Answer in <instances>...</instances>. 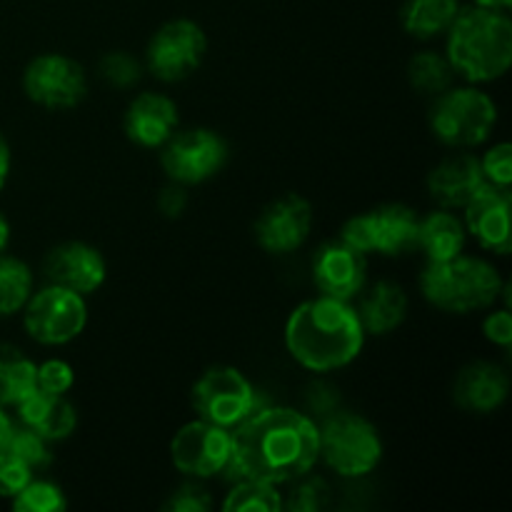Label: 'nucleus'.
Segmentation results:
<instances>
[{
  "label": "nucleus",
  "mask_w": 512,
  "mask_h": 512,
  "mask_svg": "<svg viewBox=\"0 0 512 512\" xmlns=\"http://www.w3.org/2000/svg\"><path fill=\"white\" fill-rule=\"evenodd\" d=\"M448 60L470 83H490L512 63V23L503 10H460L448 28Z\"/></svg>",
  "instance_id": "obj_3"
},
{
  "label": "nucleus",
  "mask_w": 512,
  "mask_h": 512,
  "mask_svg": "<svg viewBox=\"0 0 512 512\" xmlns=\"http://www.w3.org/2000/svg\"><path fill=\"white\" fill-rule=\"evenodd\" d=\"M178 128V105L163 93H140L125 110V135L140 148H163Z\"/></svg>",
  "instance_id": "obj_17"
},
{
  "label": "nucleus",
  "mask_w": 512,
  "mask_h": 512,
  "mask_svg": "<svg viewBox=\"0 0 512 512\" xmlns=\"http://www.w3.org/2000/svg\"><path fill=\"white\" fill-rule=\"evenodd\" d=\"M75 383V373L65 360H45L35 368V388L50 395H65Z\"/></svg>",
  "instance_id": "obj_33"
},
{
  "label": "nucleus",
  "mask_w": 512,
  "mask_h": 512,
  "mask_svg": "<svg viewBox=\"0 0 512 512\" xmlns=\"http://www.w3.org/2000/svg\"><path fill=\"white\" fill-rule=\"evenodd\" d=\"M35 368L38 365L20 350L0 348V408L23 403L33 393Z\"/></svg>",
  "instance_id": "obj_25"
},
{
  "label": "nucleus",
  "mask_w": 512,
  "mask_h": 512,
  "mask_svg": "<svg viewBox=\"0 0 512 512\" xmlns=\"http://www.w3.org/2000/svg\"><path fill=\"white\" fill-rule=\"evenodd\" d=\"M23 323L30 338L40 345H65L83 333L88 308L80 293L48 285L30 295L23 305Z\"/></svg>",
  "instance_id": "obj_7"
},
{
  "label": "nucleus",
  "mask_w": 512,
  "mask_h": 512,
  "mask_svg": "<svg viewBox=\"0 0 512 512\" xmlns=\"http://www.w3.org/2000/svg\"><path fill=\"white\" fill-rule=\"evenodd\" d=\"M33 273L18 258H0V318L23 310L33 293Z\"/></svg>",
  "instance_id": "obj_26"
},
{
  "label": "nucleus",
  "mask_w": 512,
  "mask_h": 512,
  "mask_svg": "<svg viewBox=\"0 0 512 512\" xmlns=\"http://www.w3.org/2000/svg\"><path fill=\"white\" fill-rule=\"evenodd\" d=\"M373 230V250L383 255H403L418 245V213L408 205H383L368 213Z\"/></svg>",
  "instance_id": "obj_22"
},
{
  "label": "nucleus",
  "mask_w": 512,
  "mask_h": 512,
  "mask_svg": "<svg viewBox=\"0 0 512 512\" xmlns=\"http://www.w3.org/2000/svg\"><path fill=\"white\" fill-rule=\"evenodd\" d=\"M512 200L508 188L485 185L468 205H465V230L478 240L480 248L508 255L512 248L510 238Z\"/></svg>",
  "instance_id": "obj_15"
},
{
  "label": "nucleus",
  "mask_w": 512,
  "mask_h": 512,
  "mask_svg": "<svg viewBox=\"0 0 512 512\" xmlns=\"http://www.w3.org/2000/svg\"><path fill=\"white\" fill-rule=\"evenodd\" d=\"M43 273L50 285L90 295L105 283V260L93 245L63 243L48 253Z\"/></svg>",
  "instance_id": "obj_16"
},
{
  "label": "nucleus",
  "mask_w": 512,
  "mask_h": 512,
  "mask_svg": "<svg viewBox=\"0 0 512 512\" xmlns=\"http://www.w3.org/2000/svg\"><path fill=\"white\" fill-rule=\"evenodd\" d=\"M485 185L488 183L480 170V160L473 155H455L443 160L428 178L430 198L445 210L465 208Z\"/></svg>",
  "instance_id": "obj_18"
},
{
  "label": "nucleus",
  "mask_w": 512,
  "mask_h": 512,
  "mask_svg": "<svg viewBox=\"0 0 512 512\" xmlns=\"http://www.w3.org/2000/svg\"><path fill=\"white\" fill-rule=\"evenodd\" d=\"M65 508V493L50 480H30L18 495H13L15 512H63Z\"/></svg>",
  "instance_id": "obj_30"
},
{
  "label": "nucleus",
  "mask_w": 512,
  "mask_h": 512,
  "mask_svg": "<svg viewBox=\"0 0 512 512\" xmlns=\"http://www.w3.org/2000/svg\"><path fill=\"white\" fill-rule=\"evenodd\" d=\"M465 225L448 210H435L425 215L418 223V245L428 258V263H440L463 253L465 248Z\"/></svg>",
  "instance_id": "obj_23"
},
{
  "label": "nucleus",
  "mask_w": 512,
  "mask_h": 512,
  "mask_svg": "<svg viewBox=\"0 0 512 512\" xmlns=\"http://www.w3.org/2000/svg\"><path fill=\"white\" fill-rule=\"evenodd\" d=\"M365 330L350 303L335 298L305 300L285 323V348L310 373H333L360 355Z\"/></svg>",
  "instance_id": "obj_2"
},
{
  "label": "nucleus",
  "mask_w": 512,
  "mask_h": 512,
  "mask_svg": "<svg viewBox=\"0 0 512 512\" xmlns=\"http://www.w3.org/2000/svg\"><path fill=\"white\" fill-rule=\"evenodd\" d=\"M10 428H13V423H10V418L3 413V408H0V450H3L5 440H8Z\"/></svg>",
  "instance_id": "obj_42"
},
{
  "label": "nucleus",
  "mask_w": 512,
  "mask_h": 512,
  "mask_svg": "<svg viewBox=\"0 0 512 512\" xmlns=\"http://www.w3.org/2000/svg\"><path fill=\"white\" fill-rule=\"evenodd\" d=\"M230 448H233V438L228 428H220L208 420H195V423L183 425L170 440V460L188 478L205 480L225 473Z\"/></svg>",
  "instance_id": "obj_12"
},
{
  "label": "nucleus",
  "mask_w": 512,
  "mask_h": 512,
  "mask_svg": "<svg viewBox=\"0 0 512 512\" xmlns=\"http://www.w3.org/2000/svg\"><path fill=\"white\" fill-rule=\"evenodd\" d=\"M420 290L435 308L463 315L493 305L503 293V280L495 265L460 253L450 260L428 263L420 275Z\"/></svg>",
  "instance_id": "obj_4"
},
{
  "label": "nucleus",
  "mask_w": 512,
  "mask_h": 512,
  "mask_svg": "<svg viewBox=\"0 0 512 512\" xmlns=\"http://www.w3.org/2000/svg\"><path fill=\"white\" fill-rule=\"evenodd\" d=\"M8 240H10V225H8V220L0 215V253L8 248Z\"/></svg>",
  "instance_id": "obj_43"
},
{
  "label": "nucleus",
  "mask_w": 512,
  "mask_h": 512,
  "mask_svg": "<svg viewBox=\"0 0 512 512\" xmlns=\"http://www.w3.org/2000/svg\"><path fill=\"white\" fill-rule=\"evenodd\" d=\"M480 170H483V178L488 185L495 188H510L512 180V148L510 143H498L485 153V158L480 160Z\"/></svg>",
  "instance_id": "obj_34"
},
{
  "label": "nucleus",
  "mask_w": 512,
  "mask_h": 512,
  "mask_svg": "<svg viewBox=\"0 0 512 512\" xmlns=\"http://www.w3.org/2000/svg\"><path fill=\"white\" fill-rule=\"evenodd\" d=\"M158 205L168 218H178L185 210V205H188V195H185V190L180 188V185H170V188H165L163 193H160Z\"/></svg>",
  "instance_id": "obj_40"
},
{
  "label": "nucleus",
  "mask_w": 512,
  "mask_h": 512,
  "mask_svg": "<svg viewBox=\"0 0 512 512\" xmlns=\"http://www.w3.org/2000/svg\"><path fill=\"white\" fill-rule=\"evenodd\" d=\"M100 78L115 88H130L140 80V63L125 50H115L100 60Z\"/></svg>",
  "instance_id": "obj_32"
},
{
  "label": "nucleus",
  "mask_w": 512,
  "mask_h": 512,
  "mask_svg": "<svg viewBox=\"0 0 512 512\" xmlns=\"http://www.w3.org/2000/svg\"><path fill=\"white\" fill-rule=\"evenodd\" d=\"M230 448V480L293 483L318 463V425L293 408L253 410L235 425Z\"/></svg>",
  "instance_id": "obj_1"
},
{
  "label": "nucleus",
  "mask_w": 512,
  "mask_h": 512,
  "mask_svg": "<svg viewBox=\"0 0 512 512\" xmlns=\"http://www.w3.org/2000/svg\"><path fill=\"white\" fill-rule=\"evenodd\" d=\"M15 408H18L20 423L33 428L38 435H43L48 443H58V440L70 438L75 425H78V413L65 400V395H50L35 388Z\"/></svg>",
  "instance_id": "obj_20"
},
{
  "label": "nucleus",
  "mask_w": 512,
  "mask_h": 512,
  "mask_svg": "<svg viewBox=\"0 0 512 512\" xmlns=\"http://www.w3.org/2000/svg\"><path fill=\"white\" fill-rule=\"evenodd\" d=\"M213 508V498L208 495V490L200 488V485H183L178 493L170 495V500L165 503V510L173 512H208Z\"/></svg>",
  "instance_id": "obj_36"
},
{
  "label": "nucleus",
  "mask_w": 512,
  "mask_h": 512,
  "mask_svg": "<svg viewBox=\"0 0 512 512\" xmlns=\"http://www.w3.org/2000/svg\"><path fill=\"white\" fill-rule=\"evenodd\" d=\"M313 228V208L298 193H288L273 200L253 225L255 240L263 250L273 255H285L298 250L308 240Z\"/></svg>",
  "instance_id": "obj_13"
},
{
  "label": "nucleus",
  "mask_w": 512,
  "mask_h": 512,
  "mask_svg": "<svg viewBox=\"0 0 512 512\" xmlns=\"http://www.w3.org/2000/svg\"><path fill=\"white\" fill-rule=\"evenodd\" d=\"M313 283L325 298L350 303L368 283V260L343 240L323 245L313 258Z\"/></svg>",
  "instance_id": "obj_14"
},
{
  "label": "nucleus",
  "mask_w": 512,
  "mask_h": 512,
  "mask_svg": "<svg viewBox=\"0 0 512 512\" xmlns=\"http://www.w3.org/2000/svg\"><path fill=\"white\" fill-rule=\"evenodd\" d=\"M318 458L343 478H363L378 468L383 440L363 415L335 410L325 415L318 428Z\"/></svg>",
  "instance_id": "obj_5"
},
{
  "label": "nucleus",
  "mask_w": 512,
  "mask_h": 512,
  "mask_svg": "<svg viewBox=\"0 0 512 512\" xmlns=\"http://www.w3.org/2000/svg\"><path fill=\"white\" fill-rule=\"evenodd\" d=\"M483 333L485 338L490 340L493 345H500V348H510L512 343V315L508 308L495 310L485 318L483 323Z\"/></svg>",
  "instance_id": "obj_38"
},
{
  "label": "nucleus",
  "mask_w": 512,
  "mask_h": 512,
  "mask_svg": "<svg viewBox=\"0 0 512 512\" xmlns=\"http://www.w3.org/2000/svg\"><path fill=\"white\" fill-rule=\"evenodd\" d=\"M458 13V0H408L400 10V23H403L405 33H410L413 38L428 40L440 33H448Z\"/></svg>",
  "instance_id": "obj_24"
},
{
  "label": "nucleus",
  "mask_w": 512,
  "mask_h": 512,
  "mask_svg": "<svg viewBox=\"0 0 512 512\" xmlns=\"http://www.w3.org/2000/svg\"><path fill=\"white\" fill-rule=\"evenodd\" d=\"M475 3L480 5V8H493V10H505L510 8L512 0H475Z\"/></svg>",
  "instance_id": "obj_44"
},
{
  "label": "nucleus",
  "mask_w": 512,
  "mask_h": 512,
  "mask_svg": "<svg viewBox=\"0 0 512 512\" xmlns=\"http://www.w3.org/2000/svg\"><path fill=\"white\" fill-rule=\"evenodd\" d=\"M33 480V470L15 455L0 450V498H13Z\"/></svg>",
  "instance_id": "obj_35"
},
{
  "label": "nucleus",
  "mask_w": 512,
  "mask_h": 512,
  "mask_svg": "<svg viewBox=\"0 0 512 512\" xmlns=\"http://www.w3.org/2000/svg\"><path fill=\"white\" fill-rule=\"evenodd\" d=\"M340 240H343L345 245H350V248L360 250L363 255L373 253V230H370L368 213L358 215V218H350L348 223L343 225Z\"/></svg>",
  "instance_id": "obj_37"
},
{
  "label": "nucleus",
  "mask_w": 512,
  "mask_h": 512,
  "mask_svg": "<svg viewBox=\"0 0 512 512\" xmlns=\"http://www.w3.org/2000/svg\"><path fill=\"white\" fill-rule=\"evenodd\" d=\"M295 488L290 490L288 500H283V510L290 512H320L328 508L330 503V490L325 485L323 478L313 475L308 478V473L300 475L298 480H293Z\"/></svg>",
  "instance_id": "obj_31"
},
{
  "label": "nucleus",
  "mask_w": 512,
  "mask_h": 512,
  "mask_svg": "<svg viewBox=\"0 0 512 512\" xmlns=\"http://www.w3.org/2000/svg\"><path fill=\"white\" fill-rule=\"evenodd\" d=\"M205 48H208V40L198 23L185 18L170 20L153 35L148 45L150 73L165 83H178L200 68Z\"/></svg>",
  "instance_id": "obj_11"
},
{
  "label": "nucleus",
  "mask_w": 512,
  "mask_h": 512,
  "mask_svg": "<svg viewBox=\"0 0 512 512\" xmlns=\"http://www.w3.org/2000/svg\"><path fill=\"white\" fill-rule=\"evenodd\" d=\"M363 298L358 305V318L365 335H385L398 328L408 313V295L393 280H378L370 288L360 290Z\"/></svg>",
  "instance_id": "obj_21"
},
{
  "label": "nucleus",
  "mask_w": 512,
  "mask_h": 512,
  "mask_svg": "<svg viewBox=\"0 0 512 512\" xmlns=\"http://www.w3.org/2000/svg\"><path fill=\"white\" fill-rule=\"evenodd\" d=\"M3 450L5 453L15 455V458H18L20 463L28 465L30 470L48 468V465L53 463V453H50L48 448V440H45L43 435L35 433L33 428H28V425H13Z\"/></svg>",
  "instance_id": "obj_29"
},
{
  "label": "nucleus",
  "mask_w": 512,
  "mask_h": 512,
  "mask_svg": "<svg viewBox=\"0 0 512 512\" xmlns=\"http://www.w3.org/2000/svg\"><path fill=\"white\" fill-rule=\"evenodd\" d=\"M193 408L198 410L200 420L220 428H235L255 410V390L240 370L215 365L193 385Z\"/></svg>",
  "instance_id": "obj_8"
},
{
  "label": "nucleus",
  "mask_w": 512,
  "mask_h": 512,
  "mask_svg": "<svg viewBox=\"0 0 512 512\" xmlns=\"http://www.w3.org/2000/svg\"><path fill=\"white\" fill-rule=\"evenodd\" d=\"M23 90L35 105L48 110L75 108L85 98L88 75L83 65L58 53L38 55L23 73Z\"/></svg>",
  "instance_id": "obj_10"
},
{
  "label": "nucleus",
  "mask_w": 512,
  "mask_h": 512,
  "mask_svg": "<svg viewBox=\"0 0 512 512\" xmlns=\"http://www.w3.org/2000/svg\"><path fill=\"white\" fill-rule=\"evenodd\" d=\"M433 133L450 148H473L488 140L498 123V105L488 93L475 88H455L438 95L433 115Z\"/></svg>",
  "instance_id": "obj_6"
},
{
  "label": "nucleus",
  "mask_w": 512,
  "mask_h": 512,
  "mask_svg": "<svg viewBox=\"0 0 512 512\" xmlns=\"http://www.w3.org/2000/svg\"><path fill=\"white\" fill-rule=\"evenodd\" d=\"M510 393V380L500 365L473 363L460 370L453 395L460 408L470 413H493L505 403Z\"/></svg>",
  "instance_id": "obj_19"
},
{
  "label": "nucleus",
  "mask_w": 512,
  "mask_h": 512,
  "mask_svg": "<svg viewBox=\"0 0 512 512\" xmlns=\"http://www.w3.org/2000/svg\"><path fill=\"white\" fill-rule=\"evenodd\" d=\"M163 168L178 185H198L213 178L228 160V145L208 128L173 133L163 145Z\"/></svg>",
  "instance_id": "obj_9"
},
{
  "label": "nucleus",
  "mask_w": 512,
  "mask_h": 512,
  "mask_svg": "<svg viewBox=\"0 0 512 512\" xmlns=\"http://www.w3.org/2000/svg\"><path fill=\"white\" fill-rule=\"evenodd\" d=\"M225 512H280L283 495L275 485L263 480H235V488L225 495Z\"/></svg>",
  "instance_id": "obj_27"
},
{
  "label": "nucleus",
  "mask_w": 512,
  "mask_h": 512,
  "mask_svg": "<svg viewBox=\"0 0 512 512\" xmlns=\"http://www.w3.org/2000/svg\"><path fill=\"white\" fill-rule=\"evenodd\" d=\"M410 83L415 90L425 95H440L450 88L453 83V65L448 58L433 53V50H423L410 60Z\"/></svg>",
  "instance_id": "obj_28"
},
{
  "label": "nucleus",
  "mask_w": 512,
  "mask_h": 512,
  "mask_svg": "<svg viewBox=\"0 0 512 512\" xmlns=\"http://www.w3.org/2000/svg\"><path fill=\"white\" fill-rule=\"evenodd\" d=\"M8 173H10V148L8 143H5L3 135H0V188H3L5 180H8Z\"/></svg>",
  "instance_id": "obj_41"
},
{
  "label": "nucleus",
  "mask_w": 512,
  "mask_h": 512,
  "mask_svg": "<svg viewBox=\"0 0 512 512\" xmlns=\"http://www.w3.org/2000/svg\"><path fill=\"white\" fill-rule=\"evenodd\" d=\"M305 403H308V410H313L315 415L325 418V415L335 413L340 405L338 398V390L333 385H325V383H313L305 393Z\"/></svg>",
  "instance_id": "obj_39"
}]
</instances>
